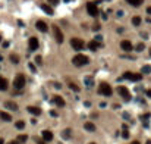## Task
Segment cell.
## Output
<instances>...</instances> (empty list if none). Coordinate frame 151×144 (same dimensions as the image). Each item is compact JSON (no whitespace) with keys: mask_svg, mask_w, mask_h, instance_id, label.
Masks as SVG:
<instances>
[{"mask_svg":"<svg viewBox=\"0 0 151 144\" xmlns=\"http://www.w3.org/2000/svg\"><path fill=\"white\" fill-rule=\"evenodd\" d=\"M88 62H90V59H88L85 54H76V56L72 57V63H73L75 66H84V65H87Z\"/></svg>","mask_w":151,"mask_h":144,"instance_id":"6da1fadb","label":"cell"},{"mask_svg":"<svg viewBox=\"0 0 151 144\" xmlns=\"http://www.w3.org/2000/svg\"><path fill=\"white\" fill-rule=\"evenodd\" d=\"M98 93L103 94V96H106V97H109V96H111V87H110L107 82H101L100 85H98Z\"/></svg>","mask_w":151,"mask_h":144,"instance_id":"7a4b0ae2","label":"cell"},{"mask_svg":"<svg viewBox=\"0 0 151 144\" xmlns=\"http://www.w3.org/2000/svg\"><path fill=\"white\" fill-rule=\"evenodd\" d=\"M24 85H25V76L22 75V74H18V75L15 76V81H13V87H15L16 90H22Z\"/></svg>","mask_w":151,"mask_h":144,"instance_id":"3957f363","label":"cell"},{"mask_svg":"<svg viewBox=\"0 0 151 144\" xmlns=\"http://www.w3.org/2000/svg\"><path fill=\"white\" fill-rule=\"evenodd\" d=\"M87 10H88V13L91 15V16H98V9H97V3H94V2H90L88 5H87Z\"/></svg>","mask_w":151,"mask_h":144,"instance_id":"277c9868","label":"cell"},{"mask_svg":"<svg viewBox=\"0 0 151 144\" xmlns=\"http://www.w3.org/2000/svg\"><path fill=\"white\" fill-rule=\"evenodd\" d=\"M70 46H72V49H75V50H82V49H84V41H82L81 38H72V40H70Z\"/></svg>","mask_w":151,"mask_h":144,"instance_id":"5b68a950","label":"cell"},{"mask_svg":"<svg viewBox=\"0 0 151 144\" xmlns=\"http://www.w3.org/2000/svg\"><path fill=\"white\" fill-rule=\"evenodd\" d=\"M53 33H54V37H56V41L62 44L63 43V33L60 31V28L57 25H53Z\"/></svg>","mask_w":151,"mask_h":144,"instance_id":"8992f818","label":"cell"},{"mask_svg":"<svg viewBox=\"0 0 151 144\" xmlns=\"http://www.w3.org/2000/svg\"><path fill=\"white\" fill-rule=\"evenodd\" d=\"M118 91L120 93V96L125 99L126 102H128V100H131V93H129V90H128L126 87H122V85H120V87H118Z\"/></svg>","mask_w":151,"mask_h":144,"instance_id":"52a82bcc","label":"cell"},{"mask_svg":"<svg viewBox=\"0 0 151 144\" xmlns=\"http://www.w3.org/2000/svg\"><path fill=\"white\" fill-rule=\"evenodd\" d=\"M26 110H28L31 115H34V116H40V115L43 113V110L40 109V107H37V106H28Z\"/></svg>","mask_w":151,"mask_h":144,"instance_id":"ba28073f","label":"cell"},{"mask_svg":"<svg viewBox=\"0 0 151 144\" xmlns=\"http://www.w3.org/2000/svg\"><path fill=\"white\" fill-rule=\"evenodd\" d=\"M120 47H122V50H125V51H131L134 49L132 44H131V41H128V40H123V41L120 43Z\"/></svg>","mask_w":151,"mask_h":144,"instance_id":"9c48e42d","label":"cell"},{"mask_svg":"<svg viewBox=\"0 0 151 144\" xmlns=\"http://www.w3.org/2000/svg\"><path fill=\"white\" fill-rule=\"evenodd\" d=\"M41 135H43V140H44V141H51V140H53V132H51V131H49V129L43 131Z\"/></svg>","mask_w":151,"mask_h":144,"instance_id":"30bf717a","label":"cell"},{"mask_svg":"<svg viewBox=\"0 0 151 144\" xmlns=\"http://www.w3.org/2000/svg\"><path fill=\"white\" fill-rule=\"evenodd\" d=\"M38 49V40L35 37L29 38V50H37Z\"/></svg>","mask_w":151,"mask_h":144,"instance_id":"8fae6325","label":"cell"},{"mask_svg":"<svg viewBox=\"0 0 151 144\" xmlns=\"http://www.w3.org/2000/svg\"><path fill=\"white\" fill-rule=\"evenodd\" d=\"M35 26H37V30L41 31V33H46V31H47V24H46L44 21H38V22L35 24Z\"/></svg>","mask_w":151,"mask_h":144,"instance_id":"7c38bea8","label":"cell"},{"mask_svg":"<svg viewBox=\"0 0 151 144\" xmlns=\"http://www.w3.org/2000/svg\"><path fill=\"white\" fill-rule=\"evenodd\" d=\"M53 103L57 104L59 107H63V106H65V100H63V97H60V96H54V97H53Z\"/></svg>","mask_w":151,"mask_h":144,"instance_id":"4fadbf2b","label":"cell"},{"mask_svg":"<svg viewBox=\"0 0 151 144\" xmlns=\"http://www.w3.org/2000/svg\"><path fill=\"white\" fill-rule=\"evenodd\" d=\"M8 87H9L8 81H6L5 78H0V91H6V90H8Z\"/></svg>","mask_w":151,"mask_h":144,"instance_id":"5bb4252c","label":"cell"},{"mask_svg":"<svg viewBox=\"0 0 151 144\" xmlns=\"http://www.w3.org/2000/svg\"><path fill=\"white\" fill-rule=\"evenodd\" d=\"M100 47V43L95 41V40H92V41H90V44H88V49L90 50H97Z\"/></svg>","mask_w":151,"mask_h":144,"instance_id":"9a60e30c","label":"cell"},{"mask_svg":"<svg viewBox=\"0 0 151 144\" xmlns=\"http://www.w3.org/2000/svg\"><path fill=\"white\" fill-rule=\"evenodd\" d=\"M5 106H6V109H9V110H18V106H16V103H13V102H6L5 103Z\"/></svg>","mask_w":151,"mask_h":144,"instance_id":"2e32d148","label":"cell"},{"mask_svg":"<svg viewBox=\"0 0 151 144\" xmlns=\"http://www.w3.org/2000/svg\"><path fill=\"white\" fill-rule=\"evenodd\" d=\"M0 119H3V121H6V122H10L12 121V116L6 113V112H0Z\"/></svg>","mask_w":151,"mask_h":144,"instance_id":"e0dca14e","label":"cell"},{"mask_svg":"<svg viewBox=\"0 0 151 144\" xmlns=\"http://www.w3.org/2000/svg\"><path fill=\"white\" fill-rule=\"evenodd\" d=\"M41 9L46 12V13H47V15H53V13H54V12H53V9H51V6H49V5H43Z\"/></svg>","mask_w":151,"mask_h":144,"instance_id":"ac0fdd59","label":"cell"},{"mask_svg":"<svg viewBox=\"0 0 151 144\" xmlns=\"http://www.w3.org/2000/svg\"><path fill=\"white\" fill-rule=\"evenodd\" d=\"M126 2H128L131 6H141L144 0H126Z\"/></svg>","mask_w":151,"mask_h":144,"instance_id":"d6986e66","label":"cell"},{"mask_svg":"<svg viewBox=\"0 0 151 144\" xmlns=\"http://www.w3.org/2000/svg\"><path fill=\"white\" fill-rule=\"evenodd\" d=\"M84 128L85 129H87V131H95V125H94V124H91V122H87V124H85L84 125Z\"/></svg>","mask_w":151,"mask_h":144,"instance_id":"ffe728a7","label":"cell"},{"mask_svg":"<svg viewBox=\"0 0 151 144\" xmlns=\"http://www.w3.org/2000/svg\"><path fill=\"white\" fill-rule=\"evenodd\" d=\"M16 140H18V141H16L18 144H19V143H25L26 140H28V135H25V134H22V135H18Z\"/></svg>","mask_w":151,"mask_h":144,"instance_id":"44dd1931","label":"cell"},{"mask_svg":"<svg viewBox=\"0 0 151 144\" xmlns=\"http://www.w3.org/2000/svg\"><path fill=\"white\" fill-rule=\"evenodd\" d=\"M15 127H16L18 129H24V128H25V122H24V121H18L16 124H15Z\"/></svg>","mask_w":151,"mask_h":144,"instance_id":"7402d4cb","label":"cell"},{"mask_svg":"<svg viewBox=\"0 0 151 144\" xmlns=\"http://www.w3.org/2000/svg\"><path fill=\"white\" fill-rule=\"evenodd\" d=\"M122 137L123 138H129V131H128V127L123 125V131H122Z\"/></svg>","mask_w":151,"mask_h":144,"instance_id":"603a6c76","label":"cell"},{"mask_svg":"<svg viewBox=\"0 0 151 144\" xmlns=\"http://www.w3.org/2000/svg\"><path fill=\"white\" fill-rule=\"evenodd\" d=\"M132 24H134L135 26H138L139 24H141V18H139V16H134V18H132Z\"/></svg>","mask_w":151,"mask_h":144,"instance_id":"cb8c5ba5","label":"cell"},{"mask_svg":"<svg viewBox=\"0 0 151 144\" xmlns=\"http://www.w3.org/2000/svg\"><path fill=\"white\" fill-rule=\"evenodd\" d=\"M123 78H125V79H131V81H134V74H131V72H125V74H123Z\"/></svg>","mask_w":151,"mask_h":144,"instance_id":"d4e9b609","label":"cell"},{"mask_svg":"<svg viewBox=\"0 0 151 144\" xmlns=\"http://www.w3.org/2000/svg\"><path fill=\"white\" fill-rule=\"evenodd\" d=\"M62 137H63V138H70V129H65V131H63V132H62Z\"/></svg>","mask_w":151,"mask_h":144,"instance_id":"484cf974","label":"cell"},{"mask_svg":"<svg viewBox=\"0 0 151 144\" xmlns=\"http://www.w3.org/2000/svg\"><path fill=\"white\" fill-rule=\"evenodd\" d=\"M150 72H151V66L150 65H145L142 68V74H150Z\"/></svg>","mask_w":151,"mask_h":144,"instance_id":"4316f807","label":"cell"},{"mask_svg":"<svg viewBox=\"0 0 151 144\" xmlns=\"http://www.w3.org/2000/svg\"><path fill=\"white\" fill-rule=\"evenodd\" d=\"M69 87H70V88H72L73 91H76V93L79 91V87H78L76 84H73V82H69Z\"/></svg>","mask_w":151,"mask_h":144,"instance_id":"83f0119b","label":"cell"},{"mask_svg":"<svg viewBox=\"0 0 151 144\" xmlns=\"http://www.w3.org/2000/svg\"><path fill=\"white\" fill-rule=\"evenodd\" d=\"M10 62H12V63H15V65H16L18 62H19V59H18L16 54H12V56H10Z\"/></svg>","mask_w":151,"mask_h":144,"instance_id":"f1b7e54d","label":"cell"},{"mask_svg":"<svg viewBox=\"0 0 151 144\" xmlns=\"http://www.w3.org/2000/svg\"><path fill=\"white\" fill-rule=\"evenodd\" d=\"M145 49V46H144V43H139V44H136V50L138 51H142Z\"/></svg>","mask_w":151,"mask_h":144,"instance_id":"f546056e","label":"cell"},{"mask_svg":"<svg viewBox=\"0 0 151 144\" xmlns=\"http://www.w3.org/2000/svg\"><path fill=\"white\" fill-rule=\"evenodd\" d=\"M35 63H37V65H43V59H41V56H35Z\"/></svg>","mask_w":151,"mask_h":144,"instance_id":"4dcf8cb0","label":"cell"},{"mask_svg":"<svg viewBox=\"0 0 151 144\" xmlns=\"http://www.w3.org/2000/svg\"><path fill=\"white\" fill-rule=\"evenodd\" d=\"M28 68H29V71H31V72H35V71H37V69H35V65H34V63H31V62L28 63Z\"/></svg>","mask_w":151,"mask_h":144,"instance_id":"1f68e13d","label":"cell"},{"mask_svg":"<svg viewBox=\"0 0 151 144\" xmlns=\"http://www.w3.org/2000/svg\"><path fill=\"white\" fill-rule=\"evenodd\" d=\"M92 84H94V82H92V79H90V78H87V79H85V85H88V87H91Z\"/></svg>","mask_w":151,"mask_h":144,"instance_id":"d6a6232c","label":"cell"},{"mask_svg":"<svg viewBox=\"0 0 151 144\" xmlns=\"http://www.w3.org/2000/svg\"><path fill=\"white\" fill-rule=\"evenodd\" d=\"M141 119H142L144 122H145L147 119H150V113H145V115H142V116H141Z\"/></svg>","mask_w":151,"mask_h":144,"instance_id":"836d02e7","label":"cell"},{"mask_svg":"<svg viewBox=\"0 0 151 144\" xmlns=\"http://www.w3.org/2000/svg\"><path fill=\"white\" fill-rule=\"evenodd\" d=\"M49 3H50V5H57L59 0H49Z\"/></svg>","mask_w":151,"mask_h":144,"instance_id":"e575fe53","label":"cell"},{"mask_svg":"<svg viewBox=\"0 0 151 144\" xmlns=\"http://www.w3.org/2000/svg\"><path fill=\"white\" fill-rule=\"evenodd\" d=\"M50 115H51V116H53V118H56V116H57V113H56L54 110H51V112H50Z\"/></svg>","mask_w":151,"mask_h":144,"instance_id":"d590c367","label":"cell"},{"mask_svg":"<svg viewBox=\"0 0 151 144\" xmlns=\"http://www.w3.org/2000/svg\"><path fill=\"white\" fill-rule=\"evenodd\" d=\"M145 94H147L148 97H151V90H147V91H145Z\"/></svg>","mask_w":151,"mask_h":144,"instance_id":"8d00e7d4","label":"cell"},{"mask_svg":"<svg viewBox=\"0 0 151 144\" xmlns=\"http://www.w3.org/2000/svg\"><path fill=\"white\" fill-rule=\"evenodd\" d=\"M147 13H148V15H151V6H150V8H147Z\"/></svg>","mask_w":151,"mask_h":144,"instance_id":"74e56055","label":"cell"},{"mask_svg":"<svg viewBox=\"0 0 151 144\" xmlns=\"http://www.w3.org/2000/svg\"><path fill=\"white\" fill-rule=\"evenodd\" d=\"M131 144H141V143H139V141H132Z\"/></svg>","mask_w":151,"mask_h":144,"instance_id":"f35d334b","label":"cell"},{"mask_svg":"<svg viewBox=\"0 0 151 144\" xmlns=\"http://www.w3.org/2000/svg\"><path fill=\"white\" fill-rule=\"evenodd\" d=\"M38 144H46L44 141H41V140H38Z\"/></svg>","mask_w":151,"mask_h":144,"instance_id":"ab89813d","label":"cell"},{"mask_svg":"<svg viewBox=\"0 0 151 144\" xmlns=\"http://www.w3.org/2000/svg\"><path fill=\"white\" fill-rule=\"evenodd\" d=\"M0 144H5V141H3V140H2V138H0Z\"/></svg>","mask_w":151,"mask_h":144,"instance_id":"60d3db41","label":"cell"},{"mask_svg":"<svg viewBox=\"0 0 151 144\" xmlns=\"http://www.w3.org/2000/svg\"><path fill=\"white\" fill-rule=\"evenodd\" d=\"M9 144H18L16 141H12V143H9Z\"/></svg>","mask_w":151,"mask_h":144,"instance_id":"b9f144b4","label":"cell"},{"mask_svg":"<svg viewBox=\"0 0 151 144\" xmlns=\"http://www.w3.org/2000/svg\"><path fill=\"white\" fill-rule=\"evenodd\" d=\"M2 60H3V56H2V54H0V62H2Z\"/></svg>","mask_w":151,"mask_h":144,"instance_id":"7bdbcfd3","label":"cell"},{"mask_svg":"<svg viewBox=\"0 0 151 144\" xmlns=\"http://www.w3.org/2000/svg\"><path fill=\"white\" fill-rule=\"evenodd\" d=\"M147 144H151V141H150V140H148V141H147Z\"/></svg>","mask_w":151,"mask_h":144,"instance_id":"ee69618b","label":"cell"},{"mask_svg":"<svg viewBox=\"0 0 151 144\" xmlns=\"http://www.w3.org/2000/svg\"><path fill=\"white\" fill-rule=\"evenodd\" d=\"M88 144H95V143H88Z\"/></svg>","mask_w":151,"mask_h":144,"instance_id":"f6af8a7d","label":"cell"},{"mask_svg":"<svg viewBox=\"0 0 151 144\" xmlns=\"http://www.w3.org/2000/svg\"><path fill=\"white\" fill-rule=\"evenodd\" d=\"M0 41H2V35H0Z\"/></svg>","mask_w":151,"mask_h":144,"instance_id":"bcb514c9","label":"cell"},{"mask_svg":"<svg viewBox=\"0 0 151 144\" xmlns=\"http://www.w3.org/2000/svg\"><path fill=\"white\" fill-rule=\"evenodd\" d=\"M150 54H151V50H150Z\"/></svg>","mask_w":151,"mask_h":144,"instance_id":"7dc6e473","label":"cell"}]
</instances>
